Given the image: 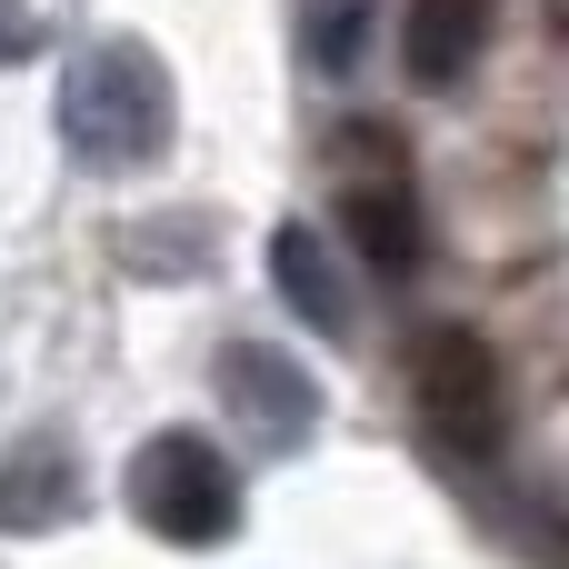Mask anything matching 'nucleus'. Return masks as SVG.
<instances>
[{"instance_id": "nucleus-7", "label": "nucleus", "mask_w": 569, "mask_h": 569, "mask_svg": "<svg viewBox=\"0 0 569 569\" xmlns=\"http://www.w3.org/2000/svg\"><path fill=\"white\" fill-rule=\"evenodd\" d=\"M480 40H490V0H410V20H400V60H410V80H430V90L470 80Z\"/></svg>"}, {"instance_id": "nucleus-9", "label": "nucleus", "mask_w": 569, "mask_h": 569, "mask_svg": "<svg viewBox=\"0 0 569 569\" xmlns=\"http://www.w3.org/2000/svg\"><path fill=\"white\" fill-rule=\"evenodd\" d=\"M350 50H360V0L320 10V60H330V70H350Z\"/></svg>"}, {"instance_id": "nucleus-2", "label": "nucleus", "mask_w": 569, "mask_h": 569, "mask_svg": "<svg viewBox=\"0 0 569 569\" xmlns=\"http://www.w3.org/2000/svg\"><path fill=\"white\" fill-rule=\"evenodd\" d=\"M130 510L170 550H220L240 530V470L200 430H160V440L130 450Z\"/></svg>"}, {"instance_id": "nucleus-8", "label": "nucleus", "mask_w": 569, "mask_h": 569, "mask_svg": "<svg viewBox=\"0 0 569 569\" xmlns=\"http://www.w3.org/2000/svg\"><path fill=\"white\" fill-rule=\"evenodd\" d=\"M60 520H70V450L60 440H30L0 470V530H60Z\"/></svg>"}, {"instance_id": "nucleus-4", "label": "nucleus", "mask_w": 569, "mask_h": 569, "mask_svg": "<svg viewBox=\"0 0 569 569\" xmlns=\"http://www.w3.org/2000/svg\"><path fill=\"white\" fill-rule=\"evenodd\" d=\"M340 150L360 160V180L340 190V230H350V250H360L380 280H410L430 240H420V200H410V160H400V140L370 130V120H350Z\"/></svg>"}, {"instance_id": "nucleus-6", "label": "nucleus", "mask_w": 569, "mask_h": 569, "mask_svg": "<svg viewBox=\"0 0 569 569\" xmlns=\"http://www.w3.org/2000/svg\"><path fill=\"white\" fill-rule=\"evenodd\" d=\"M270 280L290 300V320H310L320 340H350V290H340V270H330V250H320L310 220H280L270 230Z\"/></svg>"}, {"instance_id": "nucleus-10", "label": "nucleus", "mask_w": 569, "mask_h": 569, "mask_svg": "<svg viewBox=\"0 0 569 569\" xmlns=\"http://www.w3.org/2000/svg\"><path fill=\"white\" fill-rule=\"evenodd\" d=\"M40 50V20L30 10H0V60H30Z\"/></svg>"}, {"instance_id": "nucleus-5", "label": "nucleus", "mask_w": 569, "mask_h": 569, "mask_svg": "<svg viewBox=\"0 0 569 569\" xmlns=\"http://www.w3.org/2000/svg\"><path fill=\"white\" fill-rule=\"evenodd\" d=\"M210 380H220V400H230L240 420H260V450H300L310 420H320V390H310L270 340H230Z\"/></svg>"}, {"instance_id": "nucleus-3", "label": "nucleus", "mask_w": 569, "mask_h": 569, "mask_svg": "<svg viewBox=\"0 0 569 569\" xmlns=\"http://www.w3.org/2000/svg\"><path fill=\"white\" fill-rule=\"evenodd\" d=\"M410 390H420V420H430V440H440V450L490 460V450L510 440V380H500L490 330L440 320V330L410 350Z\"/></svg>"}, {"instance_id": "nucleus-1", "label": "nucleus", "mask_w": 569, "mask_h": 569, "mask_svg": "<svg viewBox=\"0 0 569 569\" xmlns=\"http://www.w3.org/2000/svg\"><path fill=\"white\" fill-rule=\"evenodd\" d=\"M60 140L90 170H150L170 150V70L140 40H90L60 70Z\"/></svg>"}]
</instances>
